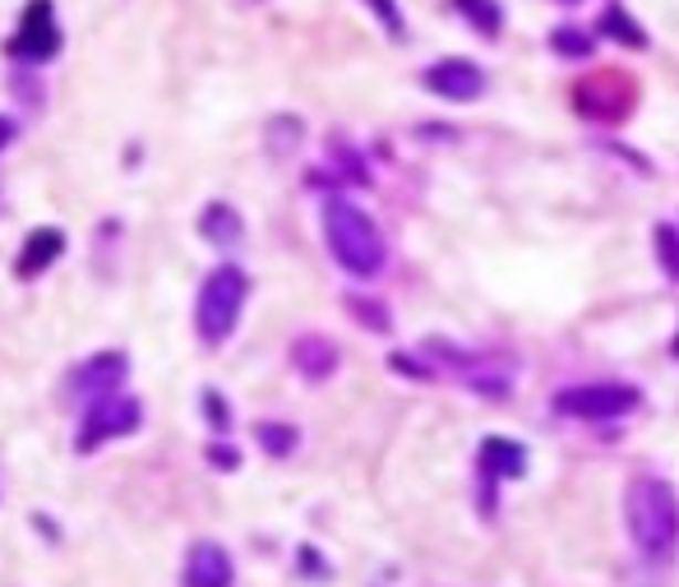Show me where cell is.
Returning <instances> with one entry per match:
<instances>
[{
  "mask_svg": "<svg viewBox=\"0 0 679 587\" xmlns=\"http://www.w3.org/2000/svg\"><path fill=\"white\" fill-rule=\"evenodd\" d=\"M657 260H661V273L679 283V227L675 222L657 227Z\"/></svg>",
  "mask_w": 679,
  "mask_h": 587,
  "instance_id": "obj_16",
  "label": "cell"
},
{
  "mask_svg": "<svg viewBox=\"0 0 679 587\" xmlns=\"http://www.w3.org/2000/svg\"><path fill=\"white\" fill-rule=\"evenodd\" d=\"M555 51H560V56H587V51H592V38L578 33V29H560V33H555Z\"/></svg>",
  "mask_w": 679,
  "mask_h": 587,
  "instance_id": "obj_18",
  "label": "cell"
},
{
  "mask_svg": "<svg viewBox=\"0 0 679 587\" xmlns=\"http://www.w3.org/2000/svg\"><path fill=\"white\" fill-rule=\"evenodd\" d=\"M670 352H675V356H679V334H675V343H670Z\"/></svg>",
  "mask_w": 679,
  "mask_h": 587,
  "instance_id": "obj_23",
  "label": "cell"
},
{
  "mask_svg": "<svg viewBox=\"0 0 679 587\" xmlns=\"http://www.w3.org/2000/svg\"><path fill=\"white\" fill-rule=\"evenodd\" d=\"M10 139H14V125H10V120H6V116H0V148H6V144H10Z\"/></svg>",
  "mask_w": 679,
  "mask_h": 587,
  "instance_id": "obj_22",
  "label": "cell"
},
{
  "mask_svg": "<svg viewBox=\"0 0 679 587\" xmlns=\"http://www.w3.org/2000/svg\"><path fill=\"white\" fill-rule=\"evenodd\" d=\"M370 10L384 19V29L394 33V38H403V14L394 10V0H370Z\"/></svg>",
  "mask_w": 679,
  "mask_h": 587,
  "instance_id": "obj_19",
  "label": "cell"
},
{
  "mask_svg": "<svg viewBox=\"0 0 679 587\" xmlns=\"http://www.w3.org/2000/svg\"><path fill=\"white\" fill-rule=\"evenodd\" d=\"M624 518H629V537L647 559H670L679 551V500L666 481L634 476L624 491Z\"/></svg>",
  "mask_w": 679,
  "mask_h": 587,
  "instance_id": "obj_1",
  "label": "cell"
},
{
  "mask_svg": "<svg viewBox=\"0 0 679 587\" xmlns=\"http://www.w3.org/2000/svg\"><path fill=\"white\" fill-rule=\"evenodd\" d=\"M324 237L333 260L356 277H375L384 269V237L370 222V213H361L347 199H328L324 203Z\"/></svg>",
  "mask_w": 679,
  "mask_h": 587,
  "instance_id": "obj_2",
  "label": "cell"
},
{
  "mask_svg": "<svg viewBox=\"0 0 679 587\" xmlns=\"http://www.w3.org/2000/svg\"><path fill=\"white\" fill-rule=\"evenodd\" d=\"M292 361H296V370L310 375V379H328V375L337 370V347H333L328 338H320V334H305V338H296V347H292Z\"/></svg>",
  "mask_w": 679,
  "mask_h": 587,
  "instance_id": "obj_11",
  "label": "cell"
},
{
  "mask_svg": "<svg viewBox=\"0 0 679 587\" xmlns=\"http://www.w3.org/2000/svg\"><path fill=\"white\" fill-rule=\"evenodd\" d=\"M139 421H144V412L135 398H97V402H88V417L80 426V449L88 453L116 436H129V430H139Z\"/></svg>",
  "mask_w": 679,
  "mask_h": 587,
  "instance_id": "obj_5",
  "label": "cell"
},
{
  "mask_svg": "<svg viewBox=\"0 0 679 587\" xmlns=\"http://www.w3.org/2000/svg\"><path fill=\"white\" fill-rule=\"evenodd\" d=\"M394 370H403V375H416V379H430V370H426L421 361H411V356H394Z\"/></svg>",
  "mask_w": 679,
  "mask_h": 587,
  "instance_id": "obj_20",
  "label": "cell"
},
{
  "mask_svg": "<svg viewBox=\"0 0 679 587\" xmlns=\"http://www.w3.org/2000/svg\"><path fill=\"white\" fill-rule=\"evenodd\" d=\"M246 296H250V283L237 264H218L213 273L203 277V292H199V338L203 343H227L231 328H237L241 311H246Z\"/></svg>",
  "mask_w": 679,
  "mask_h": 587,
  "instance_id": "obj_3",
  "label": "cell"
},
{
  "mask_svg": "<svg viewBox=\"0 0 679 587\" xmlns=\"http://www.w3.org/2000/svg\"><path fill=\"white\" fill-rule=\"evenodd\" d=\"M638 407H643V389L634 385H573L555 394V412L578 421H615L638 412Z\"/></svg>",
  "mask_w": 679,
  "mask_h": 587,
  "instance_id": "obj_4",
  "label": "cell"
},
{
  "mask_svg": "<svg viewBox=\"0 0 679 587\" xmlns=\"http://www.w3.org/2000/svg\"><path fill=\"white\" fill-rule=\"evenodd\" d=\"M125 379V356L121 352H107V356H93V361L74 375V394H84L88 402L107 398V389H116Z\"/></svg>",
  "mask_w": 679,
  "mask_h": 587,
  "instance_id": "obj_10",
  "label": "cell"
},
{
  "mask_svg": "<svg viewBox=\"0 0 679 587\" xmlns=\"http://www.w3.org/2000/svg\"><path fill=\"white\" fill-rule=\"evenodd\" d=\"M231 578H237V569H231V555L218 542H195L190 546L186 574H180L186 587H231Z\"/></svg>",
  "mask_w": 679,
  "mask_h": 587,
  "instance_id": "obj_7",
  "label": "cell"
},
{
  "mask_svg": "<svg viewBox=\"0 0 679 587\" xmlns=\"http://www.w3.org/2000/svg\"><path fill=\"white\" fill-rule=\"evenodd\" d=\"M203 402H208V421H213V426H227V407H222V398H218V394H208Z\"/></svg>",
  "mask_w": 679,
  "mask_h": 587,
  "instance_id": "obj_21",
  "label": "cell"
},
{
  "mask_svg": "<svg viewBox=\"0 0 679 587\" xmlns=\"http://www.w3.org/2000/svg\"><path fill=\"white\" fill-rule=\"evenodd\" d=\"M56 46H61V33H56V23H51V0H33L29 14H23V29L14 38V51L29 61H46V56H56Z\"/></svg>",
  "mask_w": 679,
  "mask_h": 587,
  "instance_id": "obj_8",
  "label": "cell"
},
{
  "mask_svg": "<svg viewBox=\"0 0 679 587\" xmlns=\"http://www.w3.org/2000/svg\"><path fill=\"white\" fill-rule=\"evenodd\" d=\"M600 33H610V38L624 42V46H647V33L638 29L629 14H624V6H610L606 14H600Z\"/></svg>",
  "mask_w": 679,
  "mask_h": 587,
  "instance_id": "obj_14",
  "label": "cell"
},
{
  "mask_svg": "<svg viewBox=\"0 0 679 587\" xmlns=\"http://www.w3.org/2000/svg\"><path fill=\"white\" fill-rule=\"evenodd\" d=\"M61 250H65V237L56 232V227H42V232H33L29 241H23V254H19V273L29 277V273H42V269H51V260H61Z\"/></svg>",
  "mask_w": 679,
  "mask_h": 587,
  "instance_id": "obj_12",
  "label": "cell"
},
{
  "mask_svg": "<svg viewBox=\"0 0 679 587\" xmlns=\"http://www.w3.org/2000/svg\"><path fill=\"white\" fill-rule=\"evenodd\" d=\"M481 468L490 472V481H513L527 472V449L509 436H485L481 440Z\"/></svg>",
  "mask_w": 679,
  "mask_h": 587,
  "instance_id": "obj_9",
  "label": "cell"
},
{
  "mask_svg": "<svg viewBox=\"0 0 679 587\" xmlns=\"http://www.w3.org/2000/svg\"><path fill=\"white\" fill-rule=\"evenodd\" d=\"M426 88L449 102H472L485 93V74L477 61H439L426 70Z\"/></svg>",
  "mask_w": 679,
  "mask_h": 587,
  "instance_id": "obj_6",
  "label": "cell"
},
{
  "mask_svg": "<svg viewBox=\"0 0 679 587\" xmlns=\"http://www.w3.org/2000/svg\"><path fill=\"white\" fill-rule=\"evenodd\" d=\"M254 436H259V444H264L269 453H278V458L296 449V430H292V426H273V421H264V426L254 430Z\"/></svg>",
  "mask_w": 679,
  "mask_h": 587,
  "instance_id": "obj_17",
  "label": "cell"
},
{
  "mask_svg": "<svg viewBox=\"0 0 679 587\" xmlns=\"http://www.w3.org/2000/svg\"><path fill=\"white\" fill-rule=\"evenodd\" d=\"M347 311H352L365 328H370V334H388V328H394V315H388L384 305L370 301V296H347Z\"/></svg>",
  "mask_w": 679,
  "mask_h": 587,
  "instance_id": "obj_15",
  "label": "cell"
},
{
  "mask_svg": "<svg viewBox=\"0 0 679 587\" xmlns=\"http://www.w3.org/2000/svg\"><path fill=\"white\" fill-rule=\"evenodd\" d=\"M199 232L213 245H237L241 241V218H237V209H227V203H208Z\"/></svg>",
  "mask_w": 679,
  "mask_h": 587,
  "instance_id": "obj_13",
  "label": "cell"
}]
</instances>
